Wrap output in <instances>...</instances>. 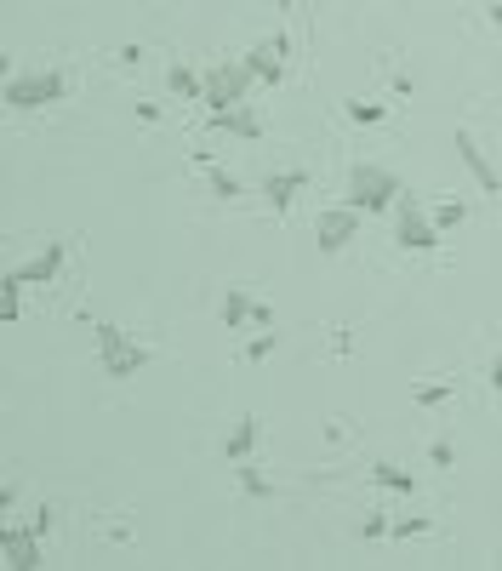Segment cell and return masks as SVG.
<instances>
[{"instance_id":"obj_1","label":"cell","mask_w":502,"mask_h":571,"mask_svg":"<svg viewBox=\"0 0 502 571\" xmlns=\"http://www.w3.org/2000/svg\"><path fill=\"white\" fill-rule=\"evenodd\" d=\"M400 195H405V189H400V178L388 172V166L360 160L354 172H348V206H354V211H371V218H377V211H394Z\"/></svg>"},{"instance_id":"obj_2","label":"cell","mask_w":502,"mask_h":571,"mask_svg":"<svg viewBox=\"0 0 502 571\" xmlns=\"http://www.w3.org/2000/svg\"><path fill=\"white\" fill-rule=\"evenodd\" d=\"M251 80H257V69H251L246 57H217L211 69H206V109L217 115V109H234V103H246Z\"/></svg>"},{"instance_id":"obj_3","label":"cell","mask_w":502,"mask_h":571,"mask_svg":"<svg viewBox=\"0 0 502 571\" xmlns=\"http://www.w3.org/2000/svg\"><path fill=\"white\" fill-rule=\"evenodd\" d=\"M92 331H97V366H103V377H132V372L149 366V349H143V343H126L120 326L97 321Z\"/></svg>"},{"instance_id":"obj_4","label":"cell","mask_w":502,"mask_h":571,"mask_svg":"<svg viewBox=\"0 0 502 571\" xmlns=\"http://www.w3.org/2000/svg\"><path fill=\"white\" fill-rule=\"evenodd\" d=\"M69 97V80L57 69H35V75H12L6 80V109H46V103Z\"/></svg>"},{"instance_id":"obj_5","label":"cell","mask_w":502,"mask_h":571,"mask_svg":"<svg viewBox=\"0 0 502 571\" xmlns=\"http://www.w3.org/2000/svg\"><path fill=\"white\" fill-rule=\"evenodd\" d=\"M394 240H400V251H428V246H440V223L411 195H400L394 200Z\"/></svg>"},{"instance_id":"obj_6","label":"cell","mask_w":502,"mask_h":571,"mask_svg":"<svg viewBox=\"0 0 502 571\" xmlns=\"http://www.w3.org/2000/svg\"><path fill=\"white\" fill-rule=\"evenodd\" d=\"M360 218H365V211H354V206H332V211H320V223H314V235H320V251H325V258H332V251H343L348 240H354L360 235Z\"/></svg>"},{"instance_id":"obj_7","label":"cell","mask_w":502,"mask_h":571,"mask_svg":"<svg viewBox=\"0 0 502 571\" xmlns=\"http://www.w3.org/2000/svg\"><path fill=\"white\" fill-rule=\"evenodd\" d=\"M286 57H292V40L286 35H269V40H257V46L246 52V63L257 69V80H269V87L286 80Z\"/></svg>"},{"instance_id":"obj_8","label":"cell","mask_w":502,"mask_h":571,"mask_svg":"<svg viewBox=\"0 0 502 571\" xmlns=\"http://www.w3.org/2000/svg\"><path fill=\"white\" fill-rule=\"evenodd\" d=\"M63 274V246L52 240V246H40L29 263H17V269H6V280H17V286H52Z\"/></svg>"},{"instance_id":"obj_9","label":"cell","mask_w":502,"mask_h":571,"mask_svg":"<svg viewBox=\"0 0 502 571\" xmlns=\"http://www.w3.org/2000/svg\"><path fill=\"white\" fill-rule=\"evenodd\" d=\"M0 555H6L12 571H35L40 566V532L35 525H6L0 532Z\"/></svg>"},{"instance_id":"obj_10","label":"cell","mask_w":502,"mask_h":571,"mask_svg":"<svg viewBox=\"0 0 502 571\" xmlns=\"http://www.w3.org/2000/svg\"><path fill=\"white\" fill-rule=\"evenodd\" d=\"M309 189V172L302 166H292V172H274V178H263V200L274 206V211H292V200Z\"/></svg>"},{"instance_id":"obj_11","label":"cell","mask_w":502,"mask_h":571,"mask_svg":"<svg viewBox=\"0 0 502 571\" xmlns=\"http://www.w3.org/2000/svg\"><path fill=\"white\" fill-rule=\"evenodd\" d=\"M456 155H463V166L474 172V183L486 189V195H497V189H502V183H497V166L486 160V149H479V143H474L468 132H456Z\"/></svg>"},{"instance_id":"obj_12","label":"cell","mask_w":502,"mask_h":571,"mask_svg":"<svg viewBox=\"0 0 502 571\" xmlns=\"http://www.w3.org/2000/svg\"><path fill=\"white\" fill-rule=\"evenodd\" d=\"M223 326H229V331L257 326V298H251L246 286H229V291H223Z\"/></svg>"},{"instance_id":"obj_13","label":"cell","mask_w":502,"mask_h":571,"mask_svg":"<svg viewBox=\"0 0 502 571\" xmlns=\"http://www.w3.org/2000/svg\"><path fill=\"white\" fill-rule=\"evenodd\" d=\"M211 126H217V132H229V138H246V143H251V138H263V120H257L246 103H234V109H217Z\"/></svg>"},{"instance_id":"obj_14","label":"cell","mask_w":502,"mask_h":571,"mask_svg":"<svg viewBox=\"0 0 502 571\" xmlns=\"http://www.w3.org/2000/svg\"><path fill=\"white\" fill-rule=\"evenodd\" d=\"M166 87H171V97H189V103H206V75H194L189 63H171L166 69Z\"/></svg>"},{"instance_id":"obj_15","label":"cell","mask_w":502,"mask_h":571,"mask_svg":"<svg viewBox=\"0 0 502 571\" xmlns=\"http://www.w3.org/2000/svg\"><path fill=\"white\" fill-rule=\"evenodd\" d=\"M251 452H257V417H240L234 434L223 440V457H229V463H246Z\"/></svg>"},{"instance_id":"obj_16","label":"cell","mask_w":502,"mask_h":571,"mask_svg":"<svg viewBox=\"0 0 502 571\" xmlns=\"http://www.w3.org/2000/svg\"><path fill=\"white\" fill-rule=\"evenodd\" d=\"M371 480H377L383 492H400V497H411V492H417V474H411V469H400V463H377V469H371Z\"/></svg>"},{"instance_id":"obj_17","label":"cell","mask_w":502,"mask_h":571,"mask_svg":"<svg viewBox=\"0 0 502 571\" xmlns=\"http://www.w3.org/2000/svg\"><path fill=\"white\" fill-rule=\"evenodd\" d=\"M234 474H240V492H246V497H257V503H263V497H274V485H269V474H257V469H251V463H234Z\"/></svg>"},{"instance_id":"obj_18","label":"cell","mask_w":502,"mask_h":571,"mask_svg":"<svg viewBox=\"0 0 502 571\" xmlns=\"http://www.w3.org/2000/svg\"><path fill=\"white\" fill-rule=\"evenodd\" d=\"M428 218L440 223V235H451V229H463V223H468V206H463V200H440V206L428 211Z\"/></svg>"},{"instance_id":"obj_19","label":"cell","mask_w":502,"mask_h":571,"mask_svg":"<svg viewBox=\"0 0 502 571\" xmlns=\"http://www.w3.org/2000/svg\"><path fill=\"white\" fill-rule=\"evenodd\" d=\"M206 189H211L217 200H240V178L223 172V166H206Z\"/></svg>"},{"instance_id":"obj_20","label":"cell","mask_w":502,"mask_h":571,"mask_svg":"<svg viewBox=\"0 0 502 571\" xmlns=\"http://www.w3.org/2000/svg\"><path fill=\"white\" fill-rule=\"evenodd\" d=\"M388 109H383V103H371V97H348V120H354V126H377Z\"/></svg>"},{"instance_id":"obj_21","label":"cell","mask_w":502,"mask_h":571,"mask_svg":"<svg viewBox=\"0 0 502 571\" xmlns=\"http://www.w3.org/2000/svg\"><path fill=\"white\" fill-rule=\"evenodd\" d=\"M17 298H24V286H17V280H6V291H0V321H17V314H24V303H17Z\"/></svg>"},{"instance_id":"obj_22","label":"cell","mask_w":502,"mask_h":571,"mask_svg":"<svg viewBox=\"0 0 502 571\" xmlns=\"http://www.w3.org/2000/svg\"><path fill=\"white\" fill-rule=\"evenodd\" d=\"M434 525L423 520V515H405V520H394V537H428Z\"/></svg>"},{"instance_id":"obj_23","label":"cell","mask_w":502,"mask_h":571,"mask_svg":"<svg viewBox=\"0 0 502 571\" xmlns=\"http://www.w3.org/2000/svg\"><path fill=\"white\" fill-rule=\"evenodd\" d=\"M451 400V383H423L417 389V406H446Z\"/></svg>"},{"instance_id":"obj_24","label":"cell","mask_w":502,"mask_h":571,"mask_svg":"<svg viewBox=\"0 0 502 571\" xmlns=\"http://www.w3.org/2000/svg\"><path fill=\"white\" fill-rule=\"evenodd\" d=\"M274 349H280V331H263V337H251V349H246V354H251V361H269Z\"/></svg>"},{"instance_id":"obj_25","label":"cell","mask_w":502,"mask_h":571,"mask_svg":"<svg viewBox=\"0 0 502 571\" xmlns=\"http://www.w3.org/2000/svg\"><path fill=\"white\" fill-rule=\"evenodd\" d=\"M428 463H434V469H451V463H456L451 440H434V446H428Z\"/></svg>"},{"instance_id":"obj_26","label":"cell","mask_w":502,"mask_h":571,"mask_svg":"<svg viewBox=\"0 0 502 571\" xmlns=\"http://www.w3.org/2000/svg\"><path fill=\"white\" fill-rule=\"evenodd\" d=\"M388 532H394V525H388L383 515H371V520L360 525V537H365V543H377V537H388Z\"/></svg>"},{"instance_id":"obj_27","label":"cell","mask_w":502,"mask_h":571,"mask_svg":"<svg viewBox=\"0 0 502 571\" xmlns=\"http://www.w3.org/2000/svg\"><path fill=\"white\" fill-rule=\"evenodd\" d=\"M29 525H35L40 537H46V532H52V503H46V509H35V520H29Z\"/></svg>"},{"instance_id":"obj_28","label":"cell","mask_w":502,"mask_h":571,"mask_svg":"<svg viewBox=\"0 0 502 571\" xmlns=\"http://www.w3.org/2000/svg\"><path fill=\"white\" fill-rule=\"evenodd\" d=\"M486 377H491V394H502V354L491 361V372H486Z\"/></svg>"},{"instance_id":"obj_29","label":"cell","mask_w":502,"mask_h":571,"mask_svg":"<svg viewBox=\"0 0 502 571\" xmlns=\"http://www.w3.org/2000/svg\"><path fill=\"white\" fill-rule=\"evenodd\" d=\"M269 6H297V0H269Z\"/></svg>"}]
</instances>
